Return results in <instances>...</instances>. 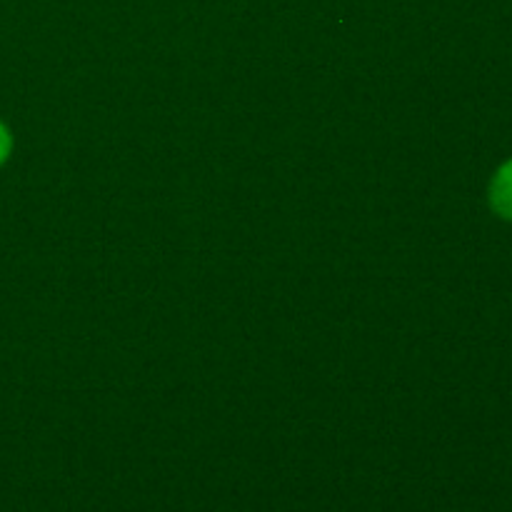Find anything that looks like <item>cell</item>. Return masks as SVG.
<instances>
[{
	"label": "cell",
	"instance_id": "obj_1",
	"mask_svg": "<svg viewBox=\"0 0 512 512\" xmlns=\"http://www.w3.org/2000/svg\"><path fill=\"white\" fill-rule=\"evenodd\" d=\"M490 205L500 218L512 220V158L500 165L490 183Z\"/></svg>",
	"mask_w": 512,
	"mask_h": 512
},
{
	"label": "cell",
	"instance_id": "obj_2",
	"mask_svg": "<svg viewBox=\"0 0 512 512\" xmlns=\"http://www.w3.org/2000/svg\"><path fill=\"white\" fill-rule=\"evenodd\" d=\"M10 148H13V140H10L8 128H5V125L0 123V165H3L5 160H8Z\"/></svg>",
	"mask_w": 512,
	"mask_h": 512
}]
</instances>
